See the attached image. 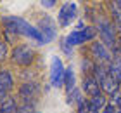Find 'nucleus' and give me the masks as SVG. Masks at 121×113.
Returning a JSON list of instances; mask_svg holds the SVG:
<instances>
[{
	"label": "nucleus",
	"mask_w": 121,
	"mask_h": 113,
	"mask_svg": "<svg viewBox=\"0 0 121 113\" xmlns=\"http://www.w3.org/2000/svg\"><path fill=\"white\" fill-rule=\"evenodd\" d=\"M0 25H2L4 30L12 31L17 37L30 38V40L33 44H36V45H45L47 44L43 35L40 33V30H38L33 23L26 21L24 18H21V16H2V18H0Z\"/></svg>",
	"instance_id": "nucleus-1"
},
{
	"label": "nucleus",
	"mask_w": 121,
	"mask_h": 113,
	"mask_svg": "<svg viewBox=\"0 0 121 113\" xmlns=\"http://www.w3.org/2000/svg\"><path fill=\"white\" fill-rule=\"evenodd\" d=\"M95 28H97V33H99V40H100L107 49H114L118 44V30H116V25L111 18L107 16H97L95 19Z\"/></svg>",
	"instance_id": "nucleus-2"
},
{
	"label": "nucleus",
	"mask_w": 121,
	"mask_h": 113,
	"mask_svg": "<svg viewBox=\"0 0 121 113\" xmlns=\"http://www.w3.org/2000/svg\"><path fill=\"white\" fill-rule=\"evenodd\" d=\"M10 63L19 68H31L36 61V50L30 44H17L10 49Z\"/></svg>",
	"instance_id": "nucleus-3"
},
{
	"label": "nucleus",
	"mask_w": 121,
	"mask_h": 113,
	"mask_svg": "<svg viewBox=\"0 0 121 113\" xmlns=\"http://www.w3.org/2000/svg\"><path fill=\"white\" fill-rule=\"evenodd\" d=\"M97 28L95 25H86L85 28H76L71 33L66 35V40L71 47H78V45H83V44H92L93 40L97 38Z\"/></svg>",
	"instance_id": "nucleus-4"
},
{
	"label": "nucleus",
	"mask_w": 121,
	"mask_h": 113,
	"mask_svg": "<svg viewBox=\"0 0 121 113\" xmlns=\"http://www.w3.org/2000/svg\"><path fill=\"white\" fill-rule=\"evenodd\" d=\"M42 87L40 82L36 80H30V82H21L17 89H16V98H17L19 103H31V101H36V98L40 96Z\"/></svg>",
	"instance_id": "nucleus-5"
},
{
	"label": "nucleus",
	"mask_w": 121,
	"mask_h": 113,
	"mask_svg": "<svg viewBox=\"0 0 121 113\" xmlns=\"http://www.w3.org/2000/svg\"><path fill=\"white\" fill-rule=\"evenodd\" d=\"M78 16V5L74 2H64L57 10V25L60 28H68Z\"/></svg>",
	"instance_id": "nucleus-6"
},
{
	"label": "nucleus",
	"mask_w": 121,
	"mask_h": 113,
	"mask_svg": "<svg viewBox=\"0 0 121 113\" xmlns=\"http://www.w3.org/2000/svg\"><path fill=\"white\" fill-rule=\"evenodd\" d=\"M35 26L40 30V33L43 35L47 44L56 40V37H57V21L54 18H50V16H42V18H38Z\"/></svg>",
	"instance_id": "nucleus-7"
},
{
	"label": "nucleus",
	"mask_w": 121,
	"mask_h": 113,
	"mask_svg": "<svg viewBox=\"0 0 121 113\" xmlns=\"http://www.w3.org/2000/svg\"><path fill=\"white\" fill-rule=\"evenodd\" d=\"M90 58L95 61V63L109 64L112 61V52H111V49H107L100 40H93L90 44Z\"/></svg>",
	"instance_id": "nucleus-8"
},
{
	"label": "nucleus",
	"mask_w": 121,
	"mask_h": 113,
	"mask_svg": "<svg viewBox=\"0 0 121 113\" xmlns=\"http://www.w3.org/2000/svg\"><path fill=\"white\" fill-rule=\"evenodd\" d=\"M64 71L66 68L62 64V59L54 56L50 59V87H64Z\"/></svg>",
	"instance_id": "nucleus-9"
},
{
	"label": "nucleus",
	"mask_w": 121,
	"mask_h": 113,
	"mask_svg": "<svg viewBox=\"0 0 121 113\" xmlns=\"http://www.w3.org/2000/svg\"><path fill=\"white\" fill-rule=\"evenodd\" d=\"M81 90H83V94L88 96V98H93V96H97V94H104L102 89H100V82L93 75L83 77V80H81Z\"/></svg>",
	"instance_id": "nucleus-10"
},
{
	"label": "nucleus",
	"mask_w": 121,
	"mask_h": 113,
	"mask_svg": "<svg viewBox=\"0 0 121 113\" xmlns=\"http://www.w3.org/2000/svg\"><path fill=\"white\" fill-rule=\"evenodd\" d=\"M0 89L9 94H14L16 90V77L10 68H0Z\"/></svg>",
	"instance_id": "nucleus-11"
},
{
	"label": "nucleus",
	"mask_w": 121,
	"mask_h": 113,
	"mask_svg": "<svg viewBox=\"0 0 121 113\" xmlns=\"http://www.w3.org/2000/svg\"><path fill=\"white\" fill-rule=\"evenodd\" d=\"M107 103H109V98L106 94H97V96H93V98H88V113L102 111Z\"/></svg>",
	"instance_id": "nucleus-12"
},
{
	"label": "nucleus",
	"mask_w": 121,
	"mask_h": 113,
	"mask_svg": "<svg viewBox=\"0 0 121 113\" xmlns=\"http://www.w3.org/2000/svg\"><path fill=\"white\" fill-rule=\"evenodd\" d=\"M100 89H102V92L107 96H112V94H116V92H119V89H121V84H118L114 78L109 75V77H106L104 80L100 82Z\"/></svg>",
	"instance_id": "nucleus-13"
},
{
	"label": "nucleus",
	"mask_w": 121,
	"mask_h": 113,
	"mask_svg": "<svg viewBox=\"0 0 121 113\" xmlns=\"http://www.w3.org/2000/svg\"><path fill=\"white\" fill-rule=\"evenodd\" d=\"M17 108H19V101L12 94L10 98H7L0 104V113H17Z\"/></svg>",
	"instance_id": "nucleus-14"
},
{
	"label": "nucleus",
	"mask_w": 121,
	"mask_h": 113,
	"mask_svg": "<svg viewBox=\"0 0 121 113\" xmlns=\"http://www.w3.org/2000/svg\"><path fill=\"white\" fill-rule=\"evenodd\" d=\"M76 87V77H74V70L71 66L66 68V71H64V89H66V92H71Z\"/></svg>",
	"instance_id": "nucleus-15"
},
{
	"label": "nucleus",
	"mask_w": 121,
	"mask_h": 113,
	"mask_svg": "<svg viewBox=\"0 0 121 113\" xmlns=\"http://www.w3.org/2000/svg\"><path fill=\"white\" fill-rule=\"evenodd\" d=\"M95 64H97V63H95L92 58H81V61H80V71L83 73V77H86V75H93Z\"/></svg>",
	"instance_id": "nucleus-16"
},
{
	"label": "nucleus",
	"mask_w": 121,
	"mask_h": 113,
	"mask_svg": "<svg viewBox=\"0 0 121 113\" xmlns=\"http://www.w3.org/2000/svg\"><path fill=\"white\" fill-rule=\"evenodd\" d=\"M83 98V90H81V87H74L71 92H68V98H66V103L68 104H73L76 106L78 104V101Z\"/></svg>",
	"instance_id": "nucleus-17"
},
{
	"label": "nucleus",
	"mask_w": 121,
	"mask_h": 113,
	"mask_svg": "<svg viewBox=\"0 0 121 113\" xmlns=\"http://www.w3.org/2000/svg\"><path fill=\"white\" fill-rule=\"evenodd\" d=\"M93 77H95L99 82H102L106 77H109V68H107V64L97 63L95 64V70H93Z\"/></svg>",
	"instance_id": "nucleus-18"
},
{
	"label": "nucleus",
	"mask_w": 121,
	"mask_h": 113,
	"mask_svg": "<svg viewBox=\"0 0 121 113\" xmlns=\"http://www.w3.org/2000/svg\"><path fill=\"white\" fill-rule=\"evenodd\" d=\"M9 56H10V45L0 37V63H4Z\"/></svg>",
	"instance_id": "nucleus-19"
},
{
	"label": "nucleus",
	"mask_w": 121,
	"mask_h": 113,
	"mask_svg": "<svg viewBox=\"0 0 121 113\" xmlns=\"http://www.w3.org/2000/svg\"><path fill=\"white\" fill-rule=\"evenodd\" d=\"M2 38H4L9 45H12V47H14V45H17V38H19V37L16 35V33L9 31V30H4V28H2Z\"/></svg>",
	"instance_id": "nucleus-20"
},
{
	"label": "nucleus",
	"mask_w": 121,
	"mask_h": 113,
	"mask_svg": "<svg viewBox=\"0 0 121 113\" xmlns=\"http://www.w3.org/2000/svg\"><path fill=\"white\" fill-rule=\"evenodd\" d=\"M36 103L38 101H31V103H19L17 113H33L36 110Z\"/></svg>",
	"instance_id": "nucleus-21"
},
{
	"label": "nucleus",
	"mask_w": 121,
	"mask_h": 113,
	"mask_svg": "<svg viewBox=\"0 0 121 113\" xmlns=\"http://www.w3.org/2000/svg\"><path fill=\"white\" fill-rule=\"evenodd\" d=\"M19 78H23V82H30V80H35V73L31 71V68H23L19 73Z\"/></svg>",
	"instance_id": "nucleus-22"
},
{
	"label": "nucleus",
	"mask_w": 121,
	"mask_h": 113,
	"mask_svg": "<svg viewBox=\"0 0 121 113\" xmlns=\"http://www.w3.org/2000/svg\"><path fill=\"white\" fill-rule=\"evenodd\" d=\"M73 49H74V47H71V45L68 44L66 37H64V38H60V50H62V52L68 56V58H71V56H73Z\"/></svg>",
	"instance_id": "nucleus-23"
},
{
	"label": "nucleus",
	"mask_w": 121,
	"mask_h": 113,
	"mask_svg": "<svg viewBox=\"0 0 121 113\" xmlns=\"http://www.w3.org/2000/svg\"><path fill=\"white\" fill-rule=\"evenodd\" d=\"M76 110H78V113H88V98L83 96L76 104Z\"/></svg>",
	"instance_id": "nucleus-24"
},
{
	"label": "nucleus",
	"mask_w": 121,
	"mask_h": 113,
	"mask_svg": "<svg viewBox=\"0 0 121 113\" xmlns=\"http://www.w3.org/2000/svg\"><path fill=\"white\" fill-rule=\"evenodd\" d=\"M109 101H111V103L121 111V90L116 92V94H112V96H109Z\"/></svg>",
	"instance_id": "nucleus-25"
},
{
	"label": "nucleus",
	"mask_w": 121,
	"mask_h": 113,
	"mask_svg": "<svg viewBox=\"0 0 121 113\" xmlns=\"http://www.w3.org/2000/svg\"><path fill=\"white\" fill-rule=\"evenodd\" d=\"M116 111H118V108L111 103V101H109V103L104 106V110H102V113H116Z\"/></svg>",
	"instance_id": "nucleus-26"
},
{
	"label": "nucleus",
	"mask_w": 121,
	"mask_h": 113,
	"mask_svg": "<svg viewBox=\"0 0 121 113\" xmlns=\"http://www.w3.org/2000/svg\"><path fill=\"white\" fill-rule=\"evenodd\" d=\"M40 4H42L45 9H52V7H56L57 0H40Z\"/></svg>",
	"instance_id": "nucleus-27"
},
{
	"label": "nucleus",
	"mask_w": 121,
	"mask_h": 113,
	"mask_svg": "<svg viewBox=\"0 0 121 113\" xmlns=\"http://www.w3.org/2000/svg\"><path fill=\"white\" fill-rule=\"evenodd\" d=\"M10 96H12V94H9V92H5V90H2V89H0V104H2V103H4V101L7 99V98H10Z\"/></svg>",
	"instance_id": "nucleus-28"
},
{
	"label": "nucleus",
	"mask_w": 121,
	"mask_h": 113,
	"mask_svg": "<svg viewBox=\"0 0 121 113\" xmlns=\"http://www.w3.org/2000/svg\"><path fill=\"white\" fill-rule=\"evenodd\" d=\"M109 2H114V4H118L119 7H121V0H109Z\"/></svg>",
	"instance_id": "nucleus-29"
},
{
	"label": "nucleus",
	"mask_w": 121,
	"mask_h": 113,
	"mask_svg": "<svg viewBox=\"0 0 121 113\" xmlns=\"http://www.w3.org/2000/svg\"><path fill=\"white\" fill-rule=\"evenodd\" d=\"M33 113H40V111H38V110H35V111H33Z\"/></svg>",
	"instance_id": "nucleus-30"
},
{
	"label": "nucleus",
	"mask_w": 121,
	"mask_h": 113,
	"mask_svg": "<svg viewBox=\"0 0 121 113\" xmlns=\"http://www.w3.org/2000/svg\"><path fill=\"white\" fill-rule=\"evenodd\" d=\"M0 33H2V25H0Z\"/></svg>",
	"instance_id": "nucleus-31"
},
{
	"label": "nucleus",
	"mask_w": 121,
	"mask_h": 113,
	"mask_svg": "<svg viewBox=\"0 0 121 113\" xmlns=\"http://www.w3.org/2000/svg\"><path fill=\"white\" fill-rule=\"evenodd\" d=\"M119 90H121V89H119Z\"/></svg>",
	"instance_id": "nucleus-32"
}]
</instances>
